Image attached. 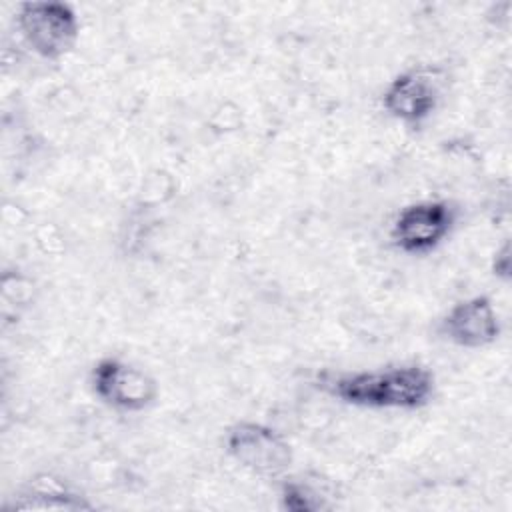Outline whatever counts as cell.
Here are the masks:
<instances>
[{
	"label": "cell",
	"instance_id": "4",
	"mask_svg": "<svg viewBox=\"0 0 512 512\" xmlns=\"http://www.w3.org/2000/svg\"><path fill=\"white\" fill-rule=\"evenodd\" d=\"M226 454L250 474L262 478L284 476L294 452L282 432L256 420H238L224 432Z\"/></svg>",
	"mask_w": 512,
	"mask_h": 512
},
{
	"label": "cell",
	"instance_id": "9",
	"mask_svg": "<svg viewBox=\"0 0 512 512\" xmlns=\"http://www.w3.org/2000/svg\"><path fill=\"white\" fill-rule=\"evenodd\" d=\"M280 508L286 512H320L332 508L330 492L320 478H308L304 474L282 476L278 490Z\"/></svg>",
	"mask_w": 512,
	"mask_h": 512
},
{
	"label": "cell",
	"instance_id": "10",
	"mask_svg": "<svg viewBox=\"0 0 512 512\" xmlns=\"http://www.w3.org/2000/svg\"><path fill=\"white\" fill-rule=\"evenodd\" d=\"M492 274L502 280H508V276H510V246H508V242H504L502 248L494 252Z\"/></svg>",
	"mask_w": 512,
	"mask_h": 512
},
{
	"label": "cell",
	"instance_id": "6",
	"mask_svg": "<svg viewBox=\"0 0 512 512\" xmlns=\"http://www.w3.org/2000/svg\"><path fill=\"white\" fill-rule=\"evenodd\" d=\"M442 72L432 66H410L392 76L382 92L384 112L408 126H424L442 102Z\"/></svg>",
	"mask_w": 512,
	"mask_h": 512
},
{
	"label": "cell",
	"instance_id": "2",
	"mask_svg": "<svg viewBox=\"0 0 512 512\" xmlns=\"http://www.w3.org/2000/svg\"><path fill=\"white\" fill-rule=\"evenodd\" d=\"M16 30L32 54L58 62L76 46L80 18L66 2H24L16 12Z\"/></svg>",
	"mask_w": 512,
	"mask_h": 512
},
{
	"label": "cell",
	"instance_id": "1",
	"mask_svg": "<svg viewBox=\"0 0 512 512\" xmlns=\"http://www.w3.org/2000/svg\"><path fill=\"white\" fill-rule=\"evenodd\" d=\"M320 386L346 406L412 412L432 402L436 376L422 364L402 362L374 370L324 374Z\"/></svg>",
	"mask_w": 512,
	"mask_h": 512
},
{
	"label": "cell",
	"instance_id": "8",
	"mask_svg": "<svg viewBox=\"0 0 512 512\" xmlns=\"http://www.w3.org/2000/svg\"><path fill=\"white\" fill-rule=\"evenodd\" d=\"M8 510H92L94 504L86 496L70 490L66 484L42 474L30 480Z\"/></svg>",
	"mask_w": 512,
	"mask_h": 512
},
{
	"label": "cell",
	"instance_id": "3",
	"mask_svg": "<svg viewBox=\"0 0 512 512\" xmlns=\"http://www.w3.org/2000/svg\"><path fill=\"white\" fill-rule=\"evenodd\" d=\"M88 384L98 402L122 414L144 412L158 400L156 378L120 356L98 358L90 368Z\"/></svg>",
	"mask_w": 512,
	"mask_h": 512
},
{
	"label": "cell",
	"instance_id": "5",
	"mask_svg": "<svg viewBox=\"0 0 512 512\" xmlns=\"http://www.w3.org/2000/svg\"><path fill=\"white\" fill-rule=\"evenodd\" d=\"M458 210L448 200H416L394 216L388 236L392 246L408 256H426L438 250L452 234Z\"/></svg>",
	"mask_w": 512,
	"mask_h": 512
},
{
	"label": "cell",
	"instance_id": "7",
	"mask_svg": "<svg viewBox=\"0 0 512 512\" xmlns=\"http://www.w3.org/2000/svg\"><path fill=\"white\" fill-rule=\"evenodd\" d=\"M436 332L458 348L480 350L500 338L502 322L494 302L486 294H474L454 302L438 320Z\"/></svg>",
	"mask_w": 512,
	"mask_h": 512
}]
</instances>
